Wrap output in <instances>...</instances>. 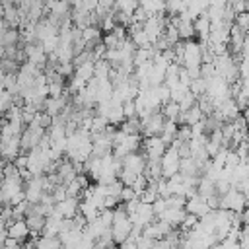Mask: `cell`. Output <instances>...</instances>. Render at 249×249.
Segmentation results:
<instances>
[{
    "instance_id": "cell-1",
    "label": "cell",
    "mask_w": 249,
    "mask_h": 249,
    "mask_svg": "<svg viewBox=\"0 0 249 249\" xmlns=\"http://www.w3.org/2000/svg\"><path fill=\"white\" fill-rule=\"evenodd\" d=\"M47 134V130L43 128V126H39L35 121L33 123H29V124H25V128H23V132H21V152H31L33 148H37L39 144H41V140H43V136Z\"/></svg>"
},
{
    "instance_id": "cell-2",
    "label": "cell",
    "mask_w": 249,
    "mask_h": 249,
    "mask_svg": "<svg viewBox=\"0 0 249 249\" xmlns=\"http://www.w3.org/2000/svg\"><path fill=\"white\" fill-rule=\"evenodd\" d=\"M161 177L163 179H169V177H173L175 173H179V169H181V156H179V150H177V146H167V150H165V154L161 156Z\"/></svg>"
},
{
    "instance_id": "cell-3",
    "label": "cell",
    "mask_w": 249,
    "mask_h": 249,
    "mask_svg": "<svg viewBox=\"0 0 249 249\" xmlns=\"http://www.w3.org/2000/svg\"><path fill=\"white\" fill-rule=\"evenodd\" d=\"M202 53L204 49L198 43L187 41L183 45V56H181V66L183 68H200L202 66Z\"/></svg>"
},
{
    "instance_id": "cell-4",
    "label": "cell",
    "mask_w": 249,
    "mask_h": 249,
    "mask_svg": "<svg viewBox=\"0 0 249 249\" xmlns=\"http://www.w3.org/2000/svg\"><path fill=\"white\" fill-rule=\"evenodd\" d=\"M163 124H165V117H163L161 109L152 111V113H148L146 117H142V132H140V134H144L146 138H150V136H160L161 130H163Z\"/></svg>"
},
{
    "instance_id": "cell-5",
    "label": "cell",
    "mask_w": 249,
    "mask_h": 249,
    "mask_svg": "<svg viewBox=\"0 0 249 249\" xmlns=\"http://www.w3.org/2000/svg\"><path fill=\"white\" fill-rule=\"evenodd\" d=\"M167 23H169V21H165L161 14L150 16V18L142 23V29H144V33H146V37H148V41H150L152 45H156V41L163 35V31H165Z\"/></svg>"
},
{
    "instance_id": "cell-6",
    "label": "cell",
    "mask_w": 249,
    "mask_h": 249,
    "mask_svg": "<svg viewBox=\"0 0 249 249\" xmlns=\"http://www.w3.org/2000/svg\"><path fill=\"white\" fill-rule=\"evenodd\" d=\"M171 23L177 27L181 39H191V37L195 35V18H191L187 12L175 16V18L171 19Z\"/></svg>"
},
{
    "instance_id": "cell-7",
    "label": "cell",
    "mask_w": 249,
    "mask_h": 249,
    "mask_svg": "<svg viewBox=\"0 0 249 249\" xmlns=\"http://www.w3.org/2000/svg\"><path fill=\"white\" fill-rule=\"evenodd\" d=\"M165 150H167V144L160 136H150L144 140V154L148 160H161Z\"/></svg>"
},
{
    "instance_id": "cell-8",
    "label": "cell",
    "mask_w": 249,
    "mask_h": 249,
    "mask_svg": "<svg viewBox=\"0 0 249 249\" xmlns=\"http://www.w3.org/2000/svg\"><path fill=\"white\" fill-rule=\"evenodd\" d=\"M0 152L6 161H16V158L21 154V134L12 136L8 140H0Z\"/></svg>"
},
{
    "instance_id": "cell-9",
    "label": "cell",
    "mask_w": 249,
    "mask_h": 249,
    "mask_svg": "<svg viewBox=\"0 0 249 249\" xmlns=\"http://www.w3.org/2000/svg\"><path fill=\"white\" fill-rule=\"evenodd\" d=\"M154 218H156V214H154V208H152V204L150 202H138V208H136V212L130 216V220H132V224H136V226H148V224H152L154 222Z\"/></svg>"
},
{
    "instance_id": "cell-10",
    "label": "cell",
    "mask_w": 249,
    "mask_h": 249,
    "mask_svg": "<svg viewBox=\"0 0 249 249\" xmlns=\"http://www.w3.org/2000/svg\"><path fill=\"white\" fill-rule=\"evenodd\" d=\"M146 163H148V158H146V154H140V152H132V154H128V156L123 158V167L130 169L136 175L144 173Z\"/></svg>"
},
{
    "instance_id": "cell-11",
    "label": "cell",
    "mask_w": 249,
    "mask_h": 249,
    "mask_svg": "<svg viewBox=\"0 0 249 249\" xmlns=\"http://www.w3.org/2000/svg\"><path fill=\"white\" fill-rule=\"evenodd\" d=\"M185 210H187L189 214H195V216L202 218L204 214H208V212H210V206H208L206 198H204L202 195H198V193H196V195H193V196H189V198H187Z\"/></svg>"
},
{
    "instance_id": "cell-12",
    "label": "cell",
    "mask_w": 249,
    "mask_h": 249,
    "mask_svg": "<svg viewBox=\"0 0 249 249\" xmlns=\"http://www.w3.org/2000/svg\"><path fill=\"white\" fill-rule=\"evenodd\" d=\"M54 208L58 210V214L62 218H74L80 214V198H74V196H66L64 200L56 202Z\"/></svg>"
},
{
    "instance_id": "cell-13",
    "label": "cell",
    "mask_w": 249,
    "mask_h": 249,
    "mask_svg": "<svg viewBox=\"0 0 249 249\" xmlns=\"http://www.w3.org/2000/svg\"><path fill=\"white\" fill-rule=\"evenodd\" d=\"M6 231H8V237H14V239H18V241H25L27 235L31 233V230H29L25 218H23V220H14L12 224H8Z\"/></svg>"
},
{
    "instance_id": "cell-14",
    "label": "cell",
    "mask_w": 249,
    "mask_h": 249,
    "mask_svg": "<svg viewBox=\"0 0 249 249\" xmlns=\"http://www.w3.org/2000/svg\"><path fill=\"white\" fill-rule=\"evenodd\" d=\"M185 218H187V210H185V208H177V206H167V208H165V212L160 216V220H163V222L171 224L173 228L181 226Z\"/></svg>"
},
{
    "instance_id": "cell-15",
    "label": "cell",
    "mask_w": 249,
    "mask_h": 249,
    "mask_svg": "<svg viewBox=\"0 0 249 249\" xmlns=\"http://www.w3.org/2000/svg\"><path fill=\"white\" fill-rule=\"evenodd\" d=\"M68 103H66V97L64 95H60V97H47L45 99V103H43V111H47L51 117H56V115H60L62 111H64V107H66Z\"/></svg>"
},
{
    "instance_id": "cell-16",
    "label": "cell",
    "mask_w": 249,
    "mask_h": 249,
    "mask_svg": "<svg viewBox=\"0 0 249 249\" xmlns=\"http://www.w3.org/2000/svg\"><path fill=\"white\" fill-rule=\"evenodd\" d=\"M21 43V31L16 27H8L2 35V47H14Z\"/></svg>"
},
{
    "instance_id": "cell-17",
    "label": "cell",
    "mask_w": 249,
    "mask_h": 249,
    "mask_svg": "<svg viewBox=\"0 0 249 249\" xmlns=\"http://www.w3.org/2000/svg\"><path fill=\"white\" fill-rule=\"evenodd\" d=\"M161 113H163V117H165L167 121H175V123H179V115H181L179 103H175V101L169 99L167 103L161 105Z\"/></svg>"
},
{
    "instance_id": "cell-18",
    "label": "cell",
    "mask_w": 249,
    "mask_h": 249,
    "mask_svg": "<svg viewBox=\"0 0 249 249\" xmlns=\"http://www.w3.org/2000/svg\"><path fill=\"white\" fill-rule=\"evenodd\" d=\"M140 6V0H115V10L132 16Z\"/></svg>"
},
{
    "instance_id": "cell-19",
    "label": "cell",
    "mask_w": 249,
    "mask_h": 249,
    "mask_svg": "<svg viewBox=\"0 0 249 249\" xmlns=\"http://www.w3.org/2000/svg\"><path fill=\"white\" fill-rule=\"evenodd\" d=\"M12 105H14V95H12L10 91L2 89V91H0V117H4Z\"/></svg>"
},
{
    "instance_id": "cell-20",
    "label": "cell",
    "mask_w": 249,
    "mask_h": 249,
    "mask_svg": "<svg viewBox=\"0 0 249 249\" xmlns=\"http://www.w3.org/2000/svg\"><path fill=\"white\" fill-rule=\"evenodd\" d=\"M136 198H140V195H138L132 187L124 185L123 191H121V195H119V200H121V202H130V200H136Z\"/></svg>"
},
{
    "instance_id": "cell-21",
    "label": "cell",
    "mask_w": 249,
    "mask_h": 249,
    "mask_svg": "<svg viewBox=\"0 0 249 249\" xmlns=\"http://www.w3.org/2000/svg\"><path fill=\"white\" fill-rule=\"evenodd\" d=\"M53 196H54V202H60V200H64L68 195H66V185H56V187H53Z\"/></svg>"
},
{
    "instance_id": "cell-22",
    "label": "cell",
    "mask_w": 249,
    "mask_h": 249,
    "mask_svg": "<svg viewBox=\"0 0 249 249\" xmlns=\"http://www.w3.org/2000/svg\"><path fill=\"white\" fill-rule=\"evenodd\" d=\"M14 163H16V167H18V169H27V154H25V152H23V154H19V156L16 158V161H14Z\"/></svg>"
},
{
    "instance_id": "cell-23",
    "label": "cell",
    "mask_w": 249,
    "mask_h": 249,
    "mask_svg": "<svg viewBox=\"0 0 249 249\" xmlns=\"http://www.w3.org/2000/svg\"><path fill=\"white\" fill-rule=\"evenodd\" d=\"M19 243H21V241H18V239H14V237H6L2 249H21Z\"/></svg>"
},
{
    "instance_id": "cell-24",
    "label": "cell",
    "mask_w": 249,
    "mask_h": 249,
    "mask_svg": "<svg viewBox=\"0 0 249 249\" xmlns=\"http://www.w3.org/2000/svg\"><path fill=\"white\" fill-rule=\"evenodd\" d=\"M99 6H103V8H115V0H99Z\"/></svg>"
},
{
    "instance_id": "cell-25",
    "label": "cell",
    "mask_w": 249,
    "mask_h": 249,
    "mask_svg": "<svg viewBox=\"0 0 249 249\" xmlns=\"http://www.w3.org/2000/svg\"><path fill=\"white\" fill-rule=\"evenodd\" d=\"M4 82H6V74H4V72H0V91L4 89Z\"/></svg>"
},
{
    "instance_id": "cell-26",
    "label": "cell",
    "mask_w": 249,
    "mask_h": 249,
    "mask_svg": "<svg viewBox=\"0 0 249 249\" xmlns=\"http://www.w3.org/2000/svg\"><path fill=\"white\" fill-rule=\"evenodd\" d=\"M6 165V160H4V156H2V152H0V167H4Z\"/></svg>"
},
{
    "instance_id": "cell-27",
    "label": "cell",
    "mask_w": 249,
    "mask_h": 249,
    "mask_svg": "<svg viewBox=\"0 0 249 249\" xmlns=\"http://www.w3.org/2000/svg\"><path fill=\"white\" fill-rule=\"evenodd\" d=\"M2 179H4V173H2V167H0V183H2Z\"/></svg>"
},
{
    "instance_id": "cell-28",
    "label": "cell",
    "mask_w": 249,
    "mask_h": 249,
    "mask_svg": "<svg viewBox=\"0 0 249 249\" xmlns=\"http://www.w3.org/2000/svg\"><path fill=\"white\" fill-rule=\"evenodd\" d=\"M0 249H2V247H0Z\"/></svg>"
}]
</instances>
